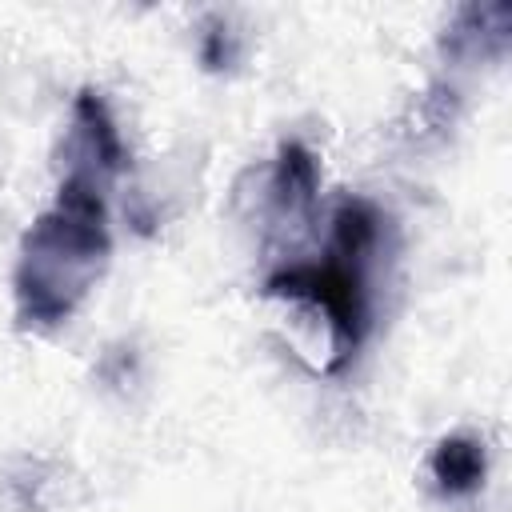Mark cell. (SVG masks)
Instances as JSON below:
<instances>
[{
    "label": "cell",
    "mask_w": 512,
    "mask_h": 512,
    "mask_svg": "<svg viewBox=\"0 0 512 512\" xmlns=\"http://www.w3.org/2000/svg\"><path fill=\"white\" fill-rule=\"evenodd\" d=\"M232 60H236V36L224 20L212 16L204 24V36H200V64L208 72H224V68H232Z\"/></svg>",
    "instance_id": "obj_7"
},
{
    "label": "cell",
    "mask_w": 512,
    "mask_h": 512,
    "mask_svg": "<svg viewBox=\"0 0 512 512\" xmlns=\"http://www.w3.org/2000/svg\"><path fill=\"white\" fill-rule=\"evenodd\" d=\"M104 192L108 184L80 172H64L56 204L40 212L24 232L12 272L16 324L24 332L60 328L104 276L112 256Z\"/></svg>",
    "instance_id": "obj_1"
},
{
    "label": "cell",
    "mask_w": 512,
    "mask_h": 512,
    "mask_svg": "<svg viewBox=\"0 0 512 512\" xmlns=\"http://www.w3.org/2000/svg\"><path fill=\"white\" fill-rule=\"evenodd\" d=\"M384 216L364 196H344L332 212V236L320 260L284 264L264 280V296L272 300H296L324 316L332 336V372L356 356V348L368 336V264L380 244Z\"/></svg>",
    "instance_id": "obj_2"
},
{
    "label": "cell",
    "mask_w": 512,
    "mask_h": 512,
    "mask_svg": "<svg viewBox=\"0 0 512 512\" xmlns=\"http://www.w3.org/2000/svg\"><path fill=\"white\" fill-rule=\"evenodd\" d=\"M428 472H432L440 496H472V492H480L484 476H488L484 440H476L468 432L444 436L428 456Z\"/></svg>",
    "instance_id": "obj_6"
},
{
    "label": "cell",
    "mask_w": 512,
    "mask_h": 512,
    "mask_svg": "<svg viewBox=\"0 0 512 512\" xmlns=\"http://www.w3.org/2000/svg\"><path fill=\"white\" fill-rule=\"evenodd\" d=\"M64 156H68L64 172H80V176H92L100 184H112L128 168V148L120 140L112 108L92 88H84L72 100V128L64 140Z\"/></svg>",
    "instance_id": "obj_3"
},
{
    "label": "cell",
    "mask_w": 512,
    "mask_h": 512,
    "mask_svg": "<svg viewBox=\"0 0 512 512\" xmlns=\"http://www.w3.org/2000/svg\"><path fill=\"white\" fill-rule=\"evenodd\" d=\"M316 192H320V168L308 144L284 140L276 148V164L268 176V204L272 220L280 228H304L316 216Z\"/></svg>",
    "instance_id": "obj_4"
},
{
    "label": "cell",
    "mask_w": 512,
    "mask_h": 512,
    "mask_svg": "<svg viewBox=\"0 0 512 512\" xmlns=\"http://www.w3.org/2000/svg\"><path fill=\"white\" fill-rule=\"evenodd\" d=\"M512 40V8L508 4H464L444 28V56L460 64L500 60Z\"/></svg>",
    "instance_id": "obj_5"
}]
</instances>
